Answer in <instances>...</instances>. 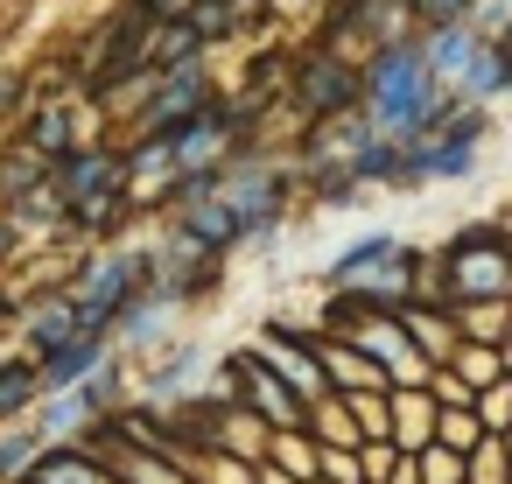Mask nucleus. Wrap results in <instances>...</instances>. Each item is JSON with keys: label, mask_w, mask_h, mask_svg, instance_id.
Returning a JSON list of instances; mask_svg holds the SVG:
<instances>
[{"label": "nucleus", "mask_w": 512, "mask_h": 484, "mask_svg": "<svg viewBox=\"0 0 512 484\" xmlns=\"http://www.w3.org/2000/svg\"><path fill=\"white\" fill-rule=\"evenodd\" d=\"M309 484H330V477H309Z\"/></svg>", "instance_id": "nucleus-34"}, {"label": "nucleus", "mask_w": 512, "mask_h": 484, "mask_svg": "<svg viewBox=\"0 0 512 484\" xmlns=\"http://www.w3.org/2000/svg\"><path fill=\"white\" fill-rule=\"evenodd\" d=\"M470 484H512V456H505V435H484L470 456H463Z\"/></svg>", "instance_id": "nucleus-23"}, {"label": "nucleus", "mask_w": 512, "mask_h": 484, "mask_svg": "<svg viewBox=\"0 0 512 484\" xmlns=\"http://www.w3.org/2000/svg\"><path fill=\"white\" fill-rule=\"evenodd\" d=\"M498 50H505V64H512V22H505V29H498Z\"/></svg>", "instance_id": "nucleus-32"}, {"label": "nucleus", "mask_w": 512, "mask_h": 484, "mask_svg": "<svg viewBox=\"0 0 512 484\" xmlns=\"http://www.w3.org/2000/svg\"><path fill=\"white\" fill-rule=\"evenodd\" d=\"M407 8H414V22L435 36V29H456V22H470V8H477V0H407Z\"/></svg>", "instance_id": "nucleus-25"}, {"label": "nucleus", "mask_w": 512, "mask_h": 484, "mask_svg": "<svg viewBox=\"0 0 512 484\" xmlns=\"http://www.w3.org/2000/svg\"><path fill=\"white\" fill-rule=\"evenodd\" d=\"M435 442H442V449H456V456H470V449L484 442V421H477V407H442V421H435Z\"/></svg>", "instance_id": "nucleus-22"}, {"label": "nucleus", "mask_w": 512, "mask_h": 484, "mask_svg": "<svg viewBox=\"0 0 512 484\" xmlns=\"http://www.w3.org/2000/svg\"><path fill=\"white\" fill-rule=\"evenodd\" d=\"M449 316H456L463 344H505V330H512V302H463Z\"/></svg>", "instance_id": "nucleus-20"}, {"label": "nucleus", "mask_w": 512, "mask_h": 484, "mask_svg": "<svg viewBox=\"0 0 512 484\" xmlns=\"http://www.w3.org/2000/svg\"><path fill=\"white\" fill-rule=\"evenodd\" d=\"M134 8H141V0H134Z\"/></svg>", "instance_id": "nucleus-36"}, {"label": "nucleus", "mask_w": 512, "mask_h": 484, "mask_svg": "<svg viewBox=\"0 0 512 484\" xmlns=\"http://www.w3.org/2000/svg\"><path fill=\"white\" fill-rule=\"evenodd\" d=\"M29 421L43 428V442H78V435L92 428V407H85L78 393H43V407H36Z\"/></svg>", "instance_id": "nucleus-19"}, {"label": "nucleus", "mask_w": 512, "mask_h": 484, "mask_svg": "<svg viewBox=\"0 0 512 484\" xmlns=\"http://www.w3.org/2000/svg\"><path fill=\"white\" fill-rule=\"evenodd\" d=\"M491 225H498V232H505V239H512V204H505V211H498V218H491Z\"/></svg>", "instance_id": "nucleus-31"}, {"label": "nucleus", "mask_w": 512, "mask_h": 484, "mask_svg": "<svg viewBox=\"0 0 512 484\" xmlns=\"http://www.w3.org/2000/svg\"><path fill=\"white\" fill-rule=\"evenodd\" d=\"M428 393H435V407H477V393L449 372V365H435V379H428Z\"/></svg>", "instance_id": "nucleus-29"}, {"label": "nucleus", "mask_w": 512, "mask_h": 484, "mask_svg": "<svg viewBox=\"0 0 512 484\" xmlns=\"http://www.w3.org/2000/svg\"><path fill=\"white\" fill-rule=\"evenodd\" d=\"M393 316H400L407 344H414L428 365H449V351L463 344V337H456V316H449L442 302H407V309H393Z\"/></svg>", "instance_id": "nucleus-13"}, {"label": "nucleus", "mask_w": 512, "mask_h": 484, "mask_svg": "<svg viewBox=\"0 0 512 484\" xmlns=\"http://www.w3.org/2000/svg\"><path fill=\"white\" fill-rule=\"evenodd\" d=\"M50 442H43V428L36 421H15V428H0V484H29V470H36V456H43Z\"/></svg>", "instance_id": "nucleus-18"}, {"label": "nucleus", "mask_w": 512, "mask_h": 484, "mask_svg": "<svg viewBox=\"0 0 512 484\" xmlns=\"http://www.w3.org/2000/svg\"><path fill=\"white\" fill-rule=\"evenodd\" d=\"M498 358H505V379H512V330H505V344H498Z\"/></svg>", "instance_id": "nucleus-33"}, {"label": "nucleus", "mask_w": 512, "mask_h": 484, "mask_svg": "<svg viewBox=\"0 0 512 484\" xmlns=\"http://www.w3.org/2000/svg\"><path fill=\"white\" fill-rule=\"evenodd\" d=\"M414 463H421V484H470L463 456H456V449H442V442H435V449H421Z\"/></svg>", "instance_id": "nucleus-26"}, {"label": "nucleus", "mask_w": 512, "mask_h": 484, "mask_svg": "<svg viewBox=\"0 0 512 484\" xmlns=\"http://www.w3.org/2000/svg\"><path fill=\"white\" fill-rule=\"evenodd\" d=\"M386 414H393L386 442H393L400 456L435 449V421H442V407H435V393H428V386H393V393H386Z\"/></svg>", "instance_id": "nucleus-8"}, {"label": "nucleus", "mask_w": 512, "mask_h": 484, "mask_svg": "<svg viewBox=\"0 0 512 484\" xmlns=\"http://www.w3.org/2000/svg\"><path fill=\"white\" fill-rule=\"evenodd\" d=\"M232 22H239V8H232V0H197V8H190V29L211 43V36H232Z\"/></svg>", "instance_id": "nucleus-27"}, {"label": "nucleus", "mask_w": 512, "mask_h": 484, "mask_svg": "<svg viewBox=\"0 0 512 484\" xmlns=\"http://www.w3.org/2000/svg\"><path fill=\"white\" fill-rule=\"evenodd\" d=\"M358 470H365V484H386V477L400 470V449H393V442H365V449H358Z\"/></svg>", "instance_id": "nucleus-28"}, {"label": "nucleus", "mask_w": 512, "mask_h": 484, "mask_svg": "<svg viewBox=\"0 0 512 484\" xmlns=\"http://www.w3.org/2000/svg\"><path fill=\"white\" fill-rule=\"evenodd\" d=\"M477 421H484V435H512V379L477 393Z\"/></svg>", "instance_id": "nucleus-24"}, {"label": "nucleus", "mask_w": 512, "mask_h": 484, "mask_svg": "<svg viewBox=\"0 0 512 484\" xmlns=\"http://www.w3.org/2000/svg\"><path fill=\"white\" fill-rule=\"evenodd\" d=\"M449 372H456L470 393H484V386L505 379V358H498V344H456V351H449Z\"/></svg>", "instance_id": "nucleus-21"}, {"label": "nucleus", "mask_w": 512, "mask_h": 484, "mask_svg": "<svg viewBox=\"0 0 512 484\" xmlns=\"http://www.w3.org/2000/svg\"><path fill=\"white\" fill-rule=\"evenodd\" d=\"M78 330H85V323H78V302H71L64 288L22 309V351H29L36 365H43V358H57V351H64V344H71Z\"/></svg>", "instance_id": "nucleus-7"}, {"label": "nucleus", "mask_w": 512, "mask_h": 484, "mask_svg": "<svg viewBox=\"0 0 512 484\" xmlns=\"http://www.w3.org/2000/svg\"><path fill=\"white\" fill-rule=\"evenodd\" d=\"M29 484H113V470H106V456L92 442H50L36 456Z\"/></svg>", "instance_id": "nucleus-11"}, {"label": "nucleus", "mask_w": 512, "mask_h": 484, "mask_svg": "<svg viewBox=\"0 0 512 484\" xmlns=\"http://www.w3.org/2000/svg\"><path fill=\"white\" fill-rule=\"evenodd\" d=\"M64 295L78 302V323H85V330L113 337L120 316H127L141 295H155V246H99V253H85V267L71 274Z\"/></svg>", "instance_id": "nucleus-2"}, {"label": "nucleus", "mask_w": 512, "mask_h": 484, "mask_svg": "<svg viewBox=\"0 0 512 484\" xmlns=\"http://www.w3.org/2000/svg\"><path fill=\"white\" fill-rule=\"evenodd\" d=\"M400 253H407V239H400V232H358L351 246H337V253L323 260V288H330V295H344V288L372 281L379 267H393Z\"/></svg>", "instance_id": "nucleus-6"}, {"label": "nucleus", "mask_w": 512, "mask_h": 484, "mask_svg": "<svg viewBox=\"0 0 512 484\" xmlns=\"http://www.w3.org/2000/svg\"><path fill=\"white\" fill-rule=\"evenodd\" d=\"M477 50H484V36H477L470 22H456V29H435V36H428V71H435L442 85H456V78H463V64H470Z\"/></svg>", "instance_id": "nucleus-17"}, {"label": "nucleus", "mask_w": 512, "mask_h": 484, "mask_svg": "<svg viewBox=\"0 0 512 484\" xmlns=\"http://www.w3.org/2000/svg\"><path fill=\"white\" fill-rule=\"evenodd\" d=\"M113 358V337H99V330H78L57 358H43V393H78L99 365Z\"/></svg>", "instance_id": "nucleus-9"}, {"label": "nucleus", "mask_w": 512, "mask_h": 484, "mask_svg": "<svg viewBox=\"0 0 512 484\" xmlns=\"http://www.w3.org/2000/svg\"><path fill=\"white\" fill-rule=\"evenodd\" d=\"M253 477H260V484H295V477H288V470H274V463H253Z\"/></svg>", "instance_id": "nucleus-30"}, {"label": "nucleus", "mask_w": 512, "mask_h": 484, "mask_svg": "<svg viewBox=\"0 0 512 484\" xmlns=\"http://www.w3.org/2000/svg\"><path fill=\"white\" fill-rule=\"evenodd\" d=\"M505 85H512V64H505V50L498 43H484L470 64H463V78L449 85L456 99H470V106H491V99H505Z\"/></svg>", "instance_id": "nucleus-14"}, {"label": "nucleus", "mask_w": 512, "mask_h": 484, "mask_svg": "<svg viewBox=\"0 0 512 484\" xmlns=\"http://www.w3.org/2000/svg\"><path fill=\"white\" fill-rule=\"evenodd\" d=\"M358 78H365V120L393 141H421L449 106V85L428 71V43H414V36L372 50V64Z\"/></svg>", "instance_id": "nucleus-1"}, {"label": "nucleus", "mask_w": 512, "mask_h": 484, "mask_svg": "<svg viewBox=\"0 0 512 484\" xmlns=\"http://www.w3.org/2000/svg\"><path fill=\"white\" fill-rule=\"evenodd\" d=\"M435 267H442V309H463V302H512V239L477 218V225H456L442 246H435Z\"/></svg>", "instance_id": "nucleus-3"}, {"label": "nucleus", "mask_w": 512, "mask_h": 484, "mask_svg": "<svg viewBox=\"0 0 512 484\" xmlns=\"http://www.w3.org/2000/svg\"><path fill=\"white\" fill-rule=\"evenodd\" d=\"M316 358H323L330 393H393V379H386L365 351H351L344 337H316Z\"/></svg>", "instance_id": "nucleus-10"}, {"label": "nucleus", "mask_w": 512, "mask_h": 484, "mask_svg": "<svg viewBox=\"0 0 512 484\" xmlns=\"http://www.w3.org/2000/svg\"><path fill=\"white\" fill-rule=\"evenodd\" d=\"M505 456H512V435H505Z\"/></svg>", "instance_id": "nucleus-35"}, {"label": "nucleus", "mask_w": 512, "mask_h": 484, "mask_svg": "<svg viewBox=\"0 0 512 484\" xmlns=\"http://www.w3.org/2000/svg\"><path fill=\"white\" fill-rule=\"evenodd\" d=\"M260 463H274V470H288L295 484H309V477L323 470V449H316V435H309V428H274Z\"/></svg>", "instance_id": "nucleus-16"}, {"label": "nucleus", "mask_w": 512, "mask_h": 484, "mask_svg": "<svg viewBox=\"0 0 512 484\" xmlns=\"http://www.w3.org/2000/svg\"><path fill=\"white\" fill-rule=\"evenodd\" d=\"M22 148H36V155L57 169V162H71V155H78V120H71L64 106H43V113L29 120V134H22Z\"/></svg>", "instance_id": "nucleus-15"}, {"label": "nucleus", "mask_w": 512, "mask_h": 484, "mask_svg": "<svg viewBox=\"0 0 512 484\" xmlns=\"http://www.w3.org/2000/svg\"><path fill=\"white\" fill-rule=\"evenodd\" d=\"M295 106H302L309 120H337V113L365 106V78H358L337 50H309V57L295 64Z\"/></svg>", "instance_id": "nucleus-4"}, {"label": "nucleus", "mask_w": 512, "mask_h": 484, "mask_svg": "<svg viewBox=\"0 0 512 484\" xmlns=\"http://www.w3.org/2000/svg\"><path fill=\"white\" fill-rule=\"evenodd\" d=\"M211 379H218L211 351H204L197 337H176L169 351H155V365H141V400H148V407H183V400H197Z\"/></svg>", "instance_id": "nucleus-5"}, {"label": "nucleus", "mask_w": 512, "mask_h": 484, "mask_svg": "<svg viewBox=\"0 0 512 484\" xmlns=\"http://www.w3.org/2000/svg\"><path fill=\"white\" fill-rule=\"evenodd\" d=\"M43 407V365L29 351H0V428H15Z\"/></svg>", "instance_id": "nucleus-12"}]
</instances>
